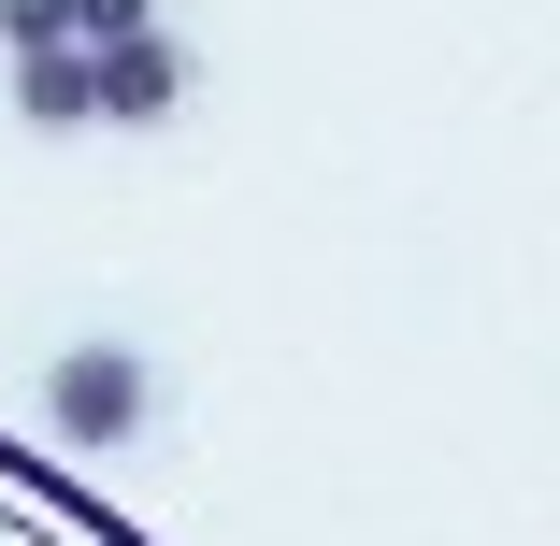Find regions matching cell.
<instances>
[{
	"instance_id": "5b68a950",
	"label": "cell",
	"mask_w": 560,
	"mask_h": 546,
	"mask_svg": "<svg viewBox=\"0 0 560 546\" xmlns=\"http://www.w3.org/2000/svg\"><path fill=\"white\" fill-rule=\"evenodd\" d=\"M0 44H72V30H58V0H0Z\"/></svg>"
},
{
	"instance_id": "277c9868",
	"label": "cell",
	"mask_w": 560,
	"mask_h": 546,
	"mask_svg": "<svg viewBox=\"0 0 560 546\" xmlns=\"http://www.w3.org/2000/svg\"><path fill=\"white\" fill-rule=\"evenodd\" d=\"M144 15H159V0H58L72 44H116V30H144Z\"/></svg>"
},
{
	"instance_id": "7a4b0ae2",
	"label": "cell",
	"mask_w": 560,
	"mask_h": 546,
	"mask_svg": "<svg viewBox=\"0 0 560 546\" xmlns=\"http://www.w3.org/2000/svg\"><path fill=\"white\" fill-rule=\"evenodd\" d=\"M44 417L72 431V446H130V431L159 417V374H144L130 346H72V360H58V388H44Z\"/></svg>"
},
{
	"instance_id": "3957f363",
	"label": "cell",
	"mask_w": 560,
	"mask_h": 546,
	"mask_svg": "<svg viewBox=\"0 0 560 546\" xmlns=\"http://www.w3.org/2000/svg\"><path fill=\"white\" fill-rule=\"evenodd\" d=\"M15 116L30 130H86V44H15Z\"/></svg>"
},
{
	"instance_id": "6da1fadb",
	"label": "cell",
	"mask_w": 560,
	"mask_h": 546,
	"mask_svg": "<svg viewBox=\"0 0 560 546\" xmlns=\"http://www.w3.org/2000/svg\"><path fill=\"white\" fill-rule=\"evenodd\" d=\"M187 86H201V58L144 15V30H116V44H86V116L101 130H159V116H187Z\"/></svg>"
}]
</instances>
